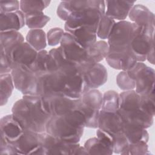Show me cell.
<instances>
[{
  "mask_svg": "<svg viewBox=\"0 0 155 155\" xmlns=\"http://www.w3.org/2000/svg\"><path fill=\"white\" fill-rule=\"evenodd\" d=\"M15 88L11 73L0 75V103L1 106L5 105L11 96Z\"/></svg>",
  "mask_w": 155,
  "mask_h": 155,
  "instance_id": "29",
  "label": "cell"
},
{
  "mask_svg": "<svg viewBox=\"0 0 155 155\" xmlns=\"http://www.w3.org/2000/svg\"><path fill=\"white\" fill-rule=\"evenodd\" d=\"M0 49L9 53L16 46L24 42V38L18 31H2L0 34Z\"/></svg>",
  "mask_w": 155,
  "mask_h": 155,
  "instance_id": "24",
  "label": "cell"
},
{
  "mask_svg": "<svg viewBox=\"0 0 155 155\" xmlns=\"http://www.w3.org/2000/svg\"><path fill=\"white\" fill-rule=\"evenodd\" d=\"M115 23V20L108 18L105 14L103 15L97 27V36L102 39H108Z\"/></svg>",
  "mask_w": 155,
  "mask_h": 155,
  "instance_id": "33",
  "label": "cell"
},
{
  "mask_svg": "<svg viewBox=\"0 0 155 155\" xmlns=\"http://www.w3.org/2000/svg\"><path fill=\"white\" fill-rule=\"evenodd\" d=\"M43 99L51 116H64L71 111L78 109L81 99H72L64 94H55Z\"/></svg>",
  "mask_w": 155,
  "mask_h": 155,
  "instance_id": "11",
  "label": "cell"
},
{
  "mask_svg": "<svg viewBox=\"0 0 155 155\" xmlns=\"http://www.w3.org/2000/svg\"><path fill=\"white\" fill-rule=\"evenodd\" d=\"M60 47L69 61L77 64L79 71L84 74L96 64L89 58L87 50L82 47L71 35L65 32L60 43Z\"/></svg>",
  "mask_w": 155,
  "mask_h": 155,
  "instance_id": "2",
  "label": "cell"
},
{
  "mask_svg": "<svg viewBox=\"0 0 155 155\" xmlns=\"http://www.w3.org/2000/svg\"><path fill=\"white\" fill-rule=\"evenodd\" d=\"M50 2V1L22 0L20 1V9L24 14L32 12H43Z\"/></svg>",
  "mask_w": 155,
  "mask_h": 155,
  "instance_id": "32",
  "label": "cell"
},
{
  "mask_svg": "<svg viewBox=\"0 0 155 155\" xmlns=\"http://www.w3.org/2000/svg\"><path fill=\"white\" fill-rule=\"evenodd\" d=\"M120 96V108L119 110L123 111H129L140 108V95L135 90L124 91Z\"/></svg>",
  "mask_w": 155,
  "mask_h": 155,
  "instance_id": "26",
  "label": "cell"
},
{
  "mask_svg": "<svg viewBox=\"0 0 155 155\" xmlns=\"http://www.w3.org/2000/svg\"><path fill=\"white\" fill-rule=\"evenodd\" d=\"M105 59L110 67L122 71H127L137 62L131 50L119 52L108 51Z\"/></svg>",
  "mask_w": 155,
  "mask_h": 155,
  "instance_id": "15",
  "label": "cell"
},
{
  "mask_svg": "<svg viewBox=\"0 0 155 155\" xmlns=\"http://www.w3.org/2000/svg\"><path fill=\"white\" fill-rule=\"evenodd\" d=\"M117 113L123 121L145 129L151 127L153 124L154 117L142 111L140 108L129 111H123L119 109Z\"/></svg>",
  "mask_w": 155,
  "mask_h": 155,
  "instance_id": "18",
  "label": "cell"
},
{
  "mask_svg": "<svg viewBox=\"0 0 155 155\" xmlns=\"http://www.w3.org/2000/svg\"><path fill=\"white\" fill-rule=\"evenodd\" d=\"M13 144L18 154H42L40 133L24 130L22 136Z\"/></svg>",
  "mask_w": 155,
  "mask_h": 155,
  "instance_id": "12",
  "label": "cell"
},
{
  "mask_svg": "<svg viewBox=\"0 0 155 155\" xmlns=\"http://www.w3.org/2000/svg\"><path fill=\"white\" fill-rule=\"evenodd\" d=\"M149 154H150V153L148 151L147 143L144 142L130 143L127 148L122 153V154L131 155H146Z\"/></svg>",
  "mask_w": 155,
  "mask_h": 155,
  "instance_id": "37",
  "label": "cell"
},
{
  "mask_svg": "<svg viewBox=\"0 0 155 155\" xmlns=\"http://www.w3.org/2000/svg\"><path fill=\"white\" fill-rule=\"evenodd\" d=\"M1 32L18 31L25 25V14L21 10L0 13Z\"/></svg>",
  "mask_w": 155,
  "mask_h": 155,
  "instance_id": "20",
  "label": "cell"
},
{
  "mask_svg": "<svg viewBox=\"0 0 155 155\" xmlns=\"http://www.w3.org/2000/svg\"><path fill=\"white\" fill-rule=\"evenodd\" d=\"M87 91L97 89L107 81L108 73L105 66L97 63L93 68L83 74Z\"/></svg>",
  "mask_w": 155,
  "mask_h": 155,
  "instance_id": "17",
  "label": "cell"
},
{
  "mask_svg": "<svg viewBox=\"0 0 155 155\" xmlns=\"http://www.w3.org/2000/svg\"><path fill=\"white\" fill-rule=\"evenodd\" d=\"M128 16L132 22L139 26L154 27V15L143 5H134L128 14Z\"/></svg>",
  "mask_w": 155,
  "mask_h": 155,
  "instance_id": "22",
  "label": "cell"
},
{
  "mask_svg": "<svg viewBox=\"0 0 155 155\" xmlns=\"http://www.w3.org/2000/svg\"><path fill=\"white\" fill-rule=\"evenodd\" d=\"M20 2L17 0H1L0 13H10L19 10Z\"/></svg>",
  "mask_w": 155,
  "mask_h": 155,
  "instance_id": "39",
  "label": "cell"
},
{
  "mask_svg": "<svg viewBox=\"0 0 155 155\" xmlns=\"http://www.w3.org/2000/svg\"><path fill=\"white\" fill-rule=\"evenodd\" d=\"M36 73L38 76V95L47 98L55 94H64L66 77L62 73L57 70Z\"/></svg>",
  "mask_w": 155,
  "mask_h": 155,
  "instance_id": "9",
  "label": "cell"
},
{
  "mask_svg": "<svg viewBox=\"0 0 155 155\" xmlns=\"http://www.w3.org/2000/svg\"><path fill=\"white\" fill-rule=\"evenodd\" d=\"M120 108V96L114 90H108L103 94L101 111L106 113H116Z\"/></svg>",
  "mask_w": 155,
  "mask_h": 155,
  "instance_id": "30",
  "label": "cell"
},
{
  "mask_svg": "<svg viewBox=\"0 0 155 155\" xmlns=\"http://www.w3.org/2000/svg\"><path fill=\"white\" fill-rule=\"evenodd\" d=\"M0 152L1 154H18L15 145L13 143L7 142L2 138H1Z\"/></svg>",
  "mask_w": 155,
  "mask_h": 155,
  "instance_id": "41",
  "label": "cell"
},
{
  "mask_svg": "<svg viewBox=\"0 0 155 155\" xmlns=\"http://www.w3.org/2000/svg\"><path fill=\"white\" fill-rule=\"evenodd\" d=\"M0 73L1 74L10 73L12 70L11 61L5 51L0 49Z\"/></svg>",
  "mask_w": 155,
  "mask_h": 155,
  "instance_id": "40",
  "label": "cell"
},
{
  "mask_svg": "<svg viewBox=\"0 0 155 155\" xmlns=\"http://www.w3.org/2000/svg\"><path fill=\"white\" fill-rule=\"evenodd\" d=\"M88 154H112L113 147L96 137L88 139L84 143Z\"/></svg>",
  "mask_w": 155,
  "mask_h": 155,
  "instance_id": "25",
  "label": "cell"
},
{
  "mask_svg": "<svg viewBox=\"0 0 155 155\" xmlns=\"http://www.w3.org/2000/svg\"><path fill=\"white\" fill-rule=\"evenodd\" d=\"M38 52L28 43L24 42L16 46L6 54L11 61L12 67L15 65L30 67L36 59Z\"/></svg>",
  "mask_w": 155,
  "mask_h": 155,
  "instance_id": "13",
  "label": "cell"
},
{
  "mask_svg": "<svg viewBox=\"0 0 155 155\" xmlns=\"http://www.w3.org/2000/svg\"><path fill=\"white\" fill-rule=\"evenodd\" d=\"M102 99L103 94L97 89L90 90L82 96L78 109L83 113L85 117V127L97 128Z\"/></svg>",
  "mask_w": 155,
  "mask_h": 155,
  "instance_id": "5",
  "label": "cell"
},
{
  "mask_svg": "<svg viewBox=\"0 0 155 155\" xmlns=\"http://www.w3.org/2000/svg\"><path fill=\"white\" fill-rule=\"evenodd\" d=\"M134 3V1H106L105 15L114 20L125 21Z\"/></svg>",
  "mask_w": 155,
  "mask_h": 155,
  "instance_id": "19",
  "label": "cell"
},
{
  "mask_svg": "<svg viewBox=\"0 0 155 155\" xmlns=\"http://www.w3.org/2000/svg\"><path fill=\"white\" fill-rule=\"evenodd\" d=\"M49 56V53L45 50L38 51L36 59L30 66V68L35 73H42L48 71L47 63Z\"/></svg>",
  "mask_w": 155,
  "mask_h": 155,
  "instance_id": "34",
  "label": "cell"
},
{
  "mask_svg": "<svg viewBox=\"0 0 155 155\" xmlns=\"http://www.w3.org/2000/svg\"><path fill=\"white\" fill-rule=\"evenodd\" d=\"M97 128L107 131L114 138L122 133V119L116 113H106L101 110Z\"/></svg>",
  "mask_w": 155,
  "mask_h": 155,
  "instance_id": "16",
  "label": "cell"
},
{
  "mask_svg": "<svg viewBox=\"0 0 155 155\" xmlns=\"http://www.w3.org/2000/svg\"><path fill=\"white\" fill-rule=\"evenodd\" d=\"M128 76L135 81L136 91L140 95L154 92V70L141 62L127 71Z\"/></svg>",
  "mask_w": 155,
  "mask_h": 155,
  "instance_id": "10",
  "label": "cell"
},
{
  "mask_svg": "<svg viewBox=\"0 0 155 155\" xmlns=\"http://www.w3.org/2000/svg\"><path fill=\"white\" fill-rule=\"evenodd\" d=\"M25 25L30 29H41L50 21V18L43 12H32L25 14Z\"/></svg>",
  "mask_w": 155,
  "mask_h": 155,
  "instance_id": "31",
  "label": "cell"
},
{
  "mask_svg": "<svg viewBox=\"0 0 155 155\" xmlns=\"http://www.w3.org/2000/svg\"><path fill=\"white\" fill-rule=\"evenodd\" d=\"M24 131L22 126L12 114L1 117L0 120L1 138L7 142L14 143L19 139Z\"/></svg>",
  "mask_w": 155,
  "mask_h": 155,
  "instance_id": "14",
  "label": "cell"
},
{
  "mask_svg": "<svg viewBox=\"0 0 155 155\" xmlns=\"http://www.w3.org/2000/svg\"><path fill=\"white\" fill-rule=\"evenodd\" d=\"M140 108L148 113V114L154 116L155 114V102H154V92L145 94L140 95Z\"/></svg>",
  "mask_w": 155,
  "mask_h": 155,
  "instance_id": "36",
  "label": "cell"
},
{
  "mask_svg": "<svg viewBox=\"0 0 155 155\" xmlns=\"http://www.w3.org/2000/svg\"><path fill=\"white\" fill-rule=\"evenodd\" d=\"M42 154H88L84 146L79 143L65 142L47 133H40Z\"/></svg>",
  "mask_w": 155,
  "mask_h": 155,
  "instance_id": "6",
  "label": "cell"
},
{
  "mask_svg": "<svg viewBox=\"0 0 155 155\" xmlns=\"http://www.w3.org/2000/svg\"><path fill=\"white\" fill-rule=\"evenodd\" d=\"M64 33V30L59 27L50 29L47 34V41L48 45L56 46L59 44Z\"/></svg>",
  "mask_w": 155,
  "mask_h": 155,
  "instance_id": "38",
  "label": "cell"
},
{
  "mask_svg": "<svg viewBox=\"0 0 155 155\" xmlns=\"http://www.w3.org/2000/svg\"><path fill=\"white\" fill-rule=\"evenodd\" d=\"M87 50L89 58L97 64L105 59L108 53L109 47L107 42L101 40L96 41Z\"/></svg>",
  "mask_w": 155,
  "mask_h": 155,
  "instance_id": "28",
  "label": "cell"
},
{
  "mask_svg": "<svg viewBox=\"0 0 155 155\" xmlns=\"http://www.w3.org/2000/svg\"><path fill=\"white\" fill-rule=\"evenodd\" d=\"M25 39L27 42L37 51L44 50L47 46V35L42 29H30Z\"/></svg>",
  "mask_w": 155,
  "mask_h": 155,
  "instance_id": "27",
  "label": "cell"
},
{
  "mask_svg": "<svg viewBox=\"0 0 155 155\" xmlns=\"http://www.w3.org/2000/svg\"><path fill=\"white\" fill-rule=\"evenodd\" d=\"M137 27L127 21L116 22L107 39L109 51L119 52L131 50V42Z\"/></svg>",
  "mask_w": 155,
  "mask_h": 155,
  "instance_id": "4",
  "label": "cell"
},
{
  "mask_svg": "<svg viewBox=\"0 0 155 155\" xmlns=\"http://www.w3.org/2000/svg\"><path fill=\"white\" fill-rule=\"evenodd\" d=\"M154 27L149 26L137 27L133 38L130 48L137 62L147 60L148 53L154 48Z\"/></svg>",
  "mask_w": 155,
  "mask_h": 155,
  "instance_id": "7",
  "label": "cell"
},
{
  "mask_svg": "<svg viewBox=\"0 0 155 155\" xmlns=\"http://www.w3.org/2000/svg\"><path fill=\"white\" fill-rule=\"evenodd\" d=\"M12 114L23 128L36 133L45 132L51 115L47 105L39 95H23L12 108Z\"/></svg>",
  "mask_w": 155,
  "mask_h": 155,
  "instance_id": "1",
  "label": "cell"
},
{
  "mask_svg": "<svg viewBox=\"0 0 155 155\" xmlns=\"http://www.w3.org/2000/svg\"><path fill=\"white\" fill-rule=\"evenodd\" d=\"M65 31L71 35L85 48H88L97 41V29L94 27L81 26L67 28Z\"/></svg>",
  "mask_w": 155,
  "mask_h": 155,
  "instance_id": "21",
  "label": "cell"
},
{
  "mask_svg": "<svg viewBox=\"0 0 155 155\" xmlns=\"http://www.w3.org/2000/svg\"><path fill=\"white\" fill-rule=\"evenodd\" d=\"M11 74L16 89L23 95H38V76L29 66L15 65Z\"/></svg>",
  "mask_w": 155,
  "mask_h": 155,
  "instance_id": "8",
  "label": "cell"
},
{
  "mask_svg": "<svg viewBox=\"0 0 155 155\" xmlns=\"http://www.w3.org/2000/svg\"><path fill=\"white\" fill-rule=\"evenodd\" d=\"M122 131L130 143L138 142L147 143L149 134L146 129L122 120Z\"/></svg>",
  "mask_w": 155,
  "mask_h": 155,
  "instance_id": "23",
  "label": "cell"
},
{
  "mask_svg": "<svg viewBox=\"0 0 155 155\" xmlns=\"http://www.w3.org/2000/svg\"><path fill=\"white\" fill-rule=\"evenodd\" d=\"M84 130V128L74 126L63 116H51L45 127V132L47 133L72 143H79Z\"/></svg>",
  "mask_w": 155,
  "mask_h": 155,
  "instance_id": "3",
  "label": "cell"
},
{
  "mask_svg": "<svg viewBox=\"0 0 155 155\" xmlns=\"http://www.w3.org/2000/svg\"><path fill=\"white\" fill-rule=\"evenodd\" d=\"M116 84L124 91L132 90L135 88V81L128 74L127 71H121L116 76Z\"/></svg>",
  "mask_w": 155,
  "mask_h": 155,
  "instance_id": "35",
  "label": "cell"
}]
</instances>
